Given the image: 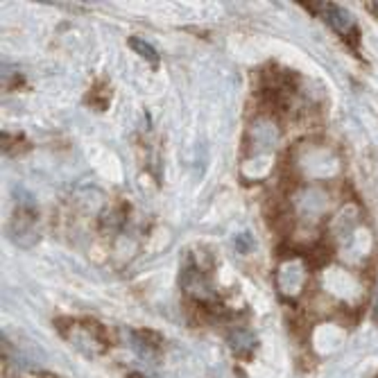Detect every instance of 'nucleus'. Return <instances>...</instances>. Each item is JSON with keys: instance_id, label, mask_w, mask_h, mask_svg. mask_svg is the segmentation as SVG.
I'll return each instance as SVG.
<instances>
[{"instance_id": "nucleus-1", "label": "nucleus", "mask_w": 378, "mask_h": 378, "mask_svg": "<svg viewBox=\"0 0 378 378\" xmlns=\"http://www.w3.org/2000/svg\"><path fill=\"white\" fill-rule=\"evenodd\" d=\"M324 18H327V23L335 32L346 39V44L358 46L360 34H358V25H355V18L351 12H346L344 7H338V5H329L324 9Z\"/></svg>"}, {"instance_id": "nucleus-2", "label": "nucleus", "mask_w": 378, "mask_h": 378, "mask_svg": "<svg viewBox=\"0 0 378 378\" xmlns=\"http://www.w3.org/2000/svg\"><path fill=\"white\" fill-rule=\"evenodd\" d=\"M134 342L139 346V353H143L145 358H152V355L161 353V346H163V340L161 335H156L152 331H134Z\"/></svg>"}, {"instance_id": "nucleus-3", "label": "nucleus", "mask_w": 378, "mask_h": 378, "mask_svg": "<svg viewBox=\"0 0 378 378\" xmlns=\"http://www.w3.org/2000/svg\"><path fill=\"white\" fill-rule=\"evenodd\" d=\"M229 346L238 355H249L256 349V335L251 331H245V329H236V331L229 333Z\"/></svg>"}, {"instance_id": "nucleus-4", "label": "nucleus", "mask_w": 378, "mask_h": 378, "mask_svg": "<svg viewBox=\"0 0 378 378\" xmlns=\"http://www.w3.org/2000/svg\"><path fill=\"white\" fill-rule=\"evenodd\" d=\"M130 48L136 52V55H141L143 59H148V61H152V64H156L159 61V52H156L148 41H143V39H139V37H130Z\"/></svg>"}, {"instance_id": "nucleus-5", "label": "nucleus", "mask_w": 378, "mask_h": 378, "mask_svg": "<svg viewBox=\"0 0 378 378\" xmlns=\"http://www.w3.org/2000/svg\"><path fill=\"white\" fill-rule=\"evenodd\" d=\"M0 141H3V154H9V156L20 152V145H25V139L20 134H5L3 132Z\"/></svg>"}, {"instance_id": "nucleus-6", "label": "nucleus", "mask_w": 378, "mask_h": 378, "mask_svg": "<svg viewBox=\"0 0 378 378\" xmlns=\"http://www.w3.org/2000/svg\"><path fill=\"white\" fill-rule=\"evenodd\" d=\"M251 247V243H249V236H243V238H238V249H243V251H247Z\"/></svg>"}, {"instance_id": "nucleus-7", "label": "nucleus", "mask_w": 378, "mask_h": 378, "mask_svg": "<svg viewBox=\"0 0 378 378\" xmlns=\"http://www.w3.org/2000/svg\"><path fill=\"white\" fill-rule=\"evenodd\" d=\"M370 9H372V12L378 16V3H370Z\"/></svg>"}, {"instance_id": "nucleus-8", "label": "nucleus", "mask_w": 378, "mask_h": 378, "mask_svg": "<svg viewBox=\"0 0 378 378\" xmlns=\"http://www.w3.org/2000/svg\"><path fill=\"white\" fill-rule=\"evenodd\" d=\"M127 378H145V376H143V374H139V372H132Z\"/></svg>"}]
</instances>
